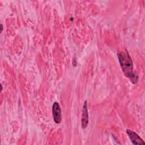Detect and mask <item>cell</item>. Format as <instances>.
Listing matches in <instances>:
<instances>
[{
    "instance_id": "obj_1",
    "label": "cell",
    "mask_w": 145,
    "mask_h": 145,
    "mask_svg": "<svg viewBox=\"0 0 145 145\" xmlns=\"http://www.w3.org/2000/svg\"><path fill=\"white\" fill-rule=\"evenodd\" d=\"M117 56L121 69L125 76L129 78L133 84H137L138 82V76L134 71L133 61L129 54L126 52H120L117 53Z\"/></svg>"
},
{
    "instance_id": "obj_2",
    "label": "cell",
    "mask_w": 145,
    "mask_h": 145,
    "mask_svg": "<svg viewBox=\"0 0 145 145\" xmlns=\"http://www.w3.org/2000/svg\"><path fill=\"white\" fill-rule=\"evenodd\" d=\"M52 113L54 122L57 124H59L62 120V114L60 106L57 102H54L53 104Z\"/></svg>"
},
{
    "instance_id": "obj_3",
    "label": "cell",
    "mask_w": 145,
    "mask_h": 145,
    "mask_svg": "<svg viewBox=\"0 0 145 145\" xmlns=\"http://www.w3.org/2000/svg\"><path fill=\"white\" fill-rule=\"evenodd\" d=\"M126 133L127 134L131 142L135 145H144L145 144L143 140L139 136V135L135 132L130 130L129 129L126 130Z\"/></svg>"
},
{
    "instance_id": "obj_4",
    "label": "cell",
    "mask_w": 145,
    "mask_h": 145,
    "mask_svg": "<svg viewBox=\"0 0 145 145\" xmlns=\"http://www.w3.org/2000/svg\"><path fill=\"white\" fill-rule=\"evenodd\" d=\"M88 124V109H87V101H85L83 106L82 110V115L81 119V125L83 129H85L87 127Z\"/></svg>"
},
{
    "instance_id": "obj_5",
    "label": "cell",
    "mask_w": 145,
    "mask_h": 145,
    "mask_svg": "<svg viewBox=\"0 0 145 145\" xmlns=\"http://www.w3.org/2000/svg\"><path fill=\"white\" fill-rule=\"evenodd\" d=\"M2 30H3V25L1 24V32H2Z\"/></svg>"
}]
</instances>
